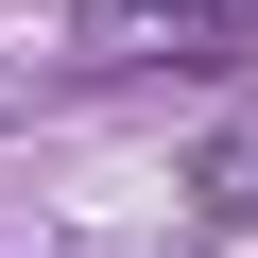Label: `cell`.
<instances>
[{
    "mask_svg": "<svg viewBox=\"0 0 258 258\" xmlns=\"http://www.w3.org/2000/svg\"><path fill=\"white\" fill-rule=\"evenodd\" d=\"M258 35V0H103V52H224Z\"/></svg>",
    "mask_w": 258,
    "mask_h": 258,
    "instance_id": "1",
    "label": "cell"
}]
</instances>
